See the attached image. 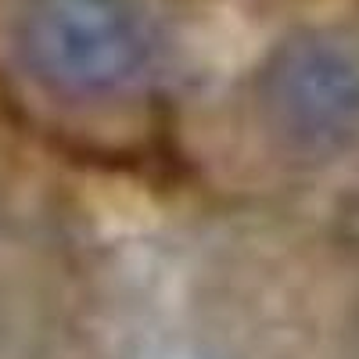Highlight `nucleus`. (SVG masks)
Returning a JSON list of instances; mask_svg holds the SVG:
<instances>
[{
    "label": "nucleus",
    "instance_id": "f257e3e1",
    "mask_svg": "<svg viewBox=\"0 0 359 359\" xmlns=\"http://www.w3.org/2000/svg\"><path fill=\"white\" fill-rule=\"evenodd\" d=\"M18 50L50 90L115 97L144 83L158 40L137 0H25Z\"/></svg>",
    "mask_w": 359,
    "mask_h": 359
},
{
    "label": "nucleus",
    "instance_id": "f03ea898",
    "mask_svg": "<svg viewBox=\"0 0 359 359\" xmlns=\"http://www.w3.org/2000/svg\"><path fill=\"white\" fill-rule=\"evenodd\" d=\"M269 94L294 137L341 144L359 133V54L331 40L291 43L273 65Z\"/></svg>",
    "mask_w": 359,
    "mask_h": 359
}]
</instances>
